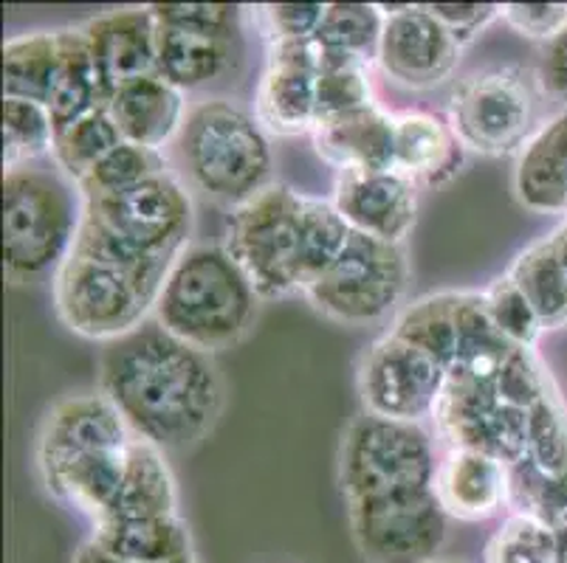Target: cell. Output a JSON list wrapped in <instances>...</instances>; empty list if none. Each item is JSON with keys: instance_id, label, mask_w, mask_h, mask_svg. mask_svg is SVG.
I'll return each instance as SVG.
<instances>
[{"instance_id": "6da1fadb", "label": "cell", "mask_w": 567, "mask_h": 563, "mask_svg": "<svg viewBox=\"0 0 567 563\" xmlns=\"http://www.w3.org/2000/svg\"><path fill=\"white\" fill-rule=\"evenodd\" d=\"M100 392L133 437L162 451H187L224 411V378L213 355L175 338L156 319L102 344Z\"/></svg>"}, {"instance_id": "7a4b0ae2", "label": "cell", "mask_w": 567, "mask_h": 563, "mask_svg": "<svg viewBox=\"0 0 567 563\" xmlns=\"http://www.w3.org/2000/svg\"><path fill=\"white\" fill-rule=\"evenodd\" d=\"M193 226V198L169 169L116 198L85 200L74 251L116 262L164 285L173 260L189 246Z\"/></svg>"}, {"instance_id": "3957f363", "label": "cell", "mask_w": 567, "mask_h": 563, "mask_svg": "<svg viewBox=\"0 0 567 563\" xmlns=\"http://www.w3.org/2000/svg\"><path fill=\"white\" fill-rule=\"evenodd\" d=\"M262 296L224 242H189L164 277L153 319L200 353H224L246 338Z\"/></svg>"}, {"instance_id": "277c9868", "label": "cell", "mask_w": 567, "mask_h": 563, "mask_svg": "<svg viewBox=\"0 0 567 563\" xmlns=\"http://www.w3.org/2000/svg\"><path fill=\"white\" fill-rule=\"evenodd\" d=\"M85 220L80 186L54 161L3 173V265L18 285L60 273Z\"/></svg>"}, {"instance_id": "5b68a950", "label": "cell", "mask_w": 567, "mask_h": 563, "mask_svg": "<svg viewBox=\"0 0 567 563\" xmlns=\"http://www.w3.org/2000/svg\"><path fill=\"white\" fill-rule=\"evenodd\" d=\"M178 158L198 192L231 209L275 184L268 133L257 118L224 100L189 107L178 136Z\"/></svg>"}, {"instance_id": "8992f818", "label": "cell", "mask_w": 567, "mask_h": 563, "mask_svg": "<svg viewBox=\"0 0 567 563\" xmlns=\"http://www.w3.org/2000/svg\"><path fill=\"white\" fill-rule=\"evenodd\" d=\"M435 440L421 423H401L362 411L344 428L339 448V488L344 504L375 496L432 490L437 477Z\"/></svg>"}, {"instance_id": "52a82bcc", "label": "cell", "mask_w": 567, "mask_h": 563, "mask_svg": "<svg viewBox=\"0 0 567 563\" xmlns=\"http://www.w3.org/2000/svg\"><path fill=\"white\" fill-rule=\"evenodd\" d=\"M302 209L306 195L286 184L266 186L231 209L224 246L249 273L262 302L306 291Z\"/></svg>"}, {"instance_id": "ba28073f", "label": "cell", "mask_w": 567, "mask_h": 563, "mask_svg": "<svg viewBox=\"0 0 567 563\" xmlns=\"http://www.w3.org/2000/svg\"><path fill=\"white\" fill-rule=\"evenodd\" d=\"M162 285L116 262L74 251L54 277V304L71 333L116 341L153 319Z\"/></svg>"}, {"instance_id": "9c48e42d", "label": "cell", "mask_w": 567, "mask_h": 563, "mask_svg": "<svg viewBox=\"0 0 567 563\" xmlns=\"http://www.w3.org/2000/svg\"><path fill=\"white\" fill-rule=\"evenodd\" d=\"M410 288L406 248L364 234H350L348 246L302 296L317 313L350 327L399 316Z\"/></svg>"}, {"instance_id": "30bf717a", "label": "cell", "mask_w": 567, "mask_h": 563, "mask_svg": "<svg viewBox=\"0 0 567 563\" xmlns=\"http://www.w3.org/2000/svg\"><path fill=\"white\" fill-rule=\"evenodd\" d=\"M450 124L463 147L481 155H512L525 147L536 122V93L519 69H492L468 76L450 100Z\"/></svg>"}, {"instance_id": "8fae6325", "label": "cell", "mask_w": 567, "mask_h": 563, "mask_svg": "<svg viewBox=\"0 0 567 563\" xmlns=\"http://www.w3.org/2000/svg\"><path fill=\"white\" fill-rule=\"evenodd\" d=\"M350 533L370 563H432L450 539V515L432 490L348 504Z\"/></svg>"}, {"instance_id": "7c38bea8", "label": "cell", "mask_w": 567, "mask_h": 563, "mask_svg": "<svg viewBox=\"0 0 567 563\" xmlns=\"http://www.w3.org/2000/svg\"><path fill=\"white\" fill-rule=\"evenodd\" d=\"M446 384V369L395 333L373 341L359 366L364 411L390 420L424 423L435 417Z\"/></svg>"}, {"instance_id": "4fadbf2b", "label": "cell", "mask_w": 567, "mask_h": 563, "mask_svg": "<svg viewBox=\"0 0 567 563\" xmlns=\"http://www.w3.org/2000/svg\"><path fill=\"white\" fill-rule=\"evenodd\" d=\"M441 440L503 459L508 468L528 457V411L508 406L494 386L450 380L435 411Z\"/></svg>"}, {"instance_id": "5bb4252c", "label": "cell", "mask_w": 567, "mask_h": 563, "mask_svg": "<svg viewBox=\"0 0 567 563\" xmlns=\"http://www.w3.org/2000/svg\"><path fill=\"white\" fill-rule=\"evenodd\" d=\"M381 12H384V34H381L379 65L399 85L412 91H432L455 74L463 45L443 29L426 3L381 7Z\"/></svg>"}, {"instance_id": "9a60e30c", "label": "cell", "mask_w": 567, "mask_h": 563, "mask_svg": "<svg viewBox=\"0 0 567 563\" xmlns=\"http://www.w3.org/2000/svg\"><path fill=\"white\" fill-rule=\"evenodd\" d=\"M317 40L268 45V65L255 93V118L271 136H306L317 127Z\"/></svg>"}, {"instance_id": "2e32d148", "label": "cell", "mask_w": 567, "mask_h": 563, "mask_svg": "<svg viewBox=\"0 0 567 563\" xmlns=\"http://www.w3.org/2000/svg\"><path fill=\"white\" fill-rule=\"evenodd\" d=\"M417 189L399 169L339 173L333 206L353 234L404 246L417 223Z\"/></svg>"}, {"instance_id": "e0dca14e", "label": "cell", "mask_w": 567, "mask_h": 563, "mask_svg": "<svg viewBox=\"0 0 567 563\" xmlns=\"http://www.w3.org/2000/svg\"><path fill=\"white\" fill-rule=\"evenodd\" d=\"M82 31L94 56L105 105L125 85L156 74L158 25L151 7L105 12L87 20Z\"/></svg>"}, {"instance_id": "ac0fdd59", "label": "cell", "mask_w": 567, "mask_h": 563, "mask_svg": "<svg viewBox=\"0 0 567 563\" xmlns=\"http://www.w3.org/2000/svg\"><path fill=\"white\" fill-rule=\"evenodd\" d=\"M133 431L102 392L71 395L54 403L38 442V465L82 453L127 451Z\"/></svg>"}, {"instance_id": "d6986e66", "label": "cell", "mask_w": 567, "mask_h": 563, "mask_svg": "<svg viewBox=\"0 0 567 563\" xmlns=\"http://www.w3.org/2000/svg\"><path fill=\"white\" fill-rule=\"evenodd\" d=\"M435 496L450 519L488 521L512 504V468L492 453L450 448L437 465Z\"/></svg>"}, {"instance_id": "ffe728a7", "label": "cell", "mask_w": 567, "mask_h": 563, "mask_svg": "<svg viewBox=\"0 0 567 563\" xmlns=\"http://www.w3.org/2000/svg\"><path fill=\"white\" fill-rule=\"evenodd\" d=\"M466 164V147L450 118L426 111H404L393 118V169L417 186L455 180Z\"/></svg>"}, {"instance_id": "44dd1931", "label": "cell", "mask_w": 567, "mask_h": 563, "mask_svg": "<svg viewBox=\"0 0 567 563\" xmlns=\"http://www.w3.org/2000/svg\"><path fill=\"white\" fill-rule=\"evenodd\" d=\"M514 198L534 215H567V107L545 118L517 153Z\"/></svg>"}, {"instance_id": "7402d4cb", "label": "cell", "mask_w": 567, "mask_h": 563, "mask_svg": "<svg viewBox=\"0 0 567 563\" xmlns=\"http://www.w3.org/2000/svg\"><path fill=\"white\" fill-rule=\"evenodd\" d=\"M156 25V74L182 93L213 85L231 69L237 34L158 20Z\"/></svg>"}, {"instance_id": "603a6c76", "label": "cell", "mask_w": 567, "mask_h": 563, "mask_svg": "<svg viewBox=\"0 0 567 563\" xmlns=\"http://www.w3.org/2000/svg\"><path fill=\"white\" fill-rule=\"evenodd\" d=\"M107 111L118 124V133L125 142L158 149V153L173 138L178 142L189 113L184 93L158 74L142 76L113 93Z\"/></svg>"}, {"instance_id": "cb8c5ba5", "label": "cell", "mask_w": 567, "mask_h": 563, "mask_svg": "<svg viewBox=\"0 0 567 563\" xmlns=\"http://www.w3.org/2000/svg\"><path fill=\"white\" fill-rule=\"evenodd\" d=\"M393 118L395 113H386L375 102L362 111L319 124L311 133L313 147L339 173L390 169L393 167Z\"/></svg>"}, {"instance_id": "d4e9b609", "label": "cell", "mask_w": 567, "mask_h": 563, "mask_svg": "<svg viewBox=\"0 0 567 563\" xmlns=\"http://www.w3.org/2000/svg\"><path fill=\"white\" fill-rule=\"evenodd\" d=\"M178 515V490L162 448L133 437L125 457V473L111 513L102 521L158 519Z\"/></svg>"}, {"instance_id": "484cf974", "label": "cell", "mask_w": 567, "mask_h": 563, "mask_svg": "<svg viewBox=\"0 0 567 563\" xmlns=\"http://www.w3.org/2000/svg\"><path fill=\"white\" fill-rule=\"evenodd\" d=\"M91 544L107 555L131 563H187L193 561L189 530L182 515L158 519L100 521L94 524Z\"/></svg>"}, {"instance_id": "4316f807", "label": "cell", "mask_w": 567, "mask_h": 563, "mask_svg": "<svg viewBox=\"0 0 567 563\" xmlns=\"http://www.w3.org/2000/svg\"><path fill=\"white\" fill-rule=\"evenodd\" d=\"M63 65V34L32 31L3 45V100H25L49 105L56 74Z\"/></svg>"}, {"instance_id": "83f0119b", "label": "cell", "mask_w": 567, "mask_h": 563, "mask_svg": "<svg viewBox=\"0 0 567 563\" xmlns=\"http://www.w3.org/2000/svg\"><path fill=\"white\" fill-rule=\"evenodd\" d=\"M390 333L424 350L450 375V366L461 344V291L430 293L399 310Z\"/></svg>"}, {"instance_id": "f1b7e54d", "label": "cell", "mask_w": 567, "mask_h": 563, "mask_svg": "<svg viewBox=\"0 0 567 563\" xmlns=\"http://www.w3.org/2000/svg\"><path fill=\"white\" fill-rule=\"evenodd\" d=\"M60 34H63V65H60V74H56L49 105H45L51 118H54L56 133L105 105L100 80H96L94 56L87 49L82 25L80 29H60Z\"/></svg>"}, {"instance_id": "f546056e", "label": "cell", "mask_w": 567, "mask_h": 563, "mask_svg": "<svg viewBox=\"0 0 567 563\" xmlns=\"http://www.w3.org/2000/svg\"><path fill=\"white\" fill-rule=\"evenodd\" d=\"M505 273L523 288L545 330L567 327V271L554 234L525 248Z\"/></svg>"}, {"instance_id": "4dcf8cb0", "label": "cell", "mask_w": 567, "mask_h": 563, "mask_svg": "<svg viewBox=\"0 0 567 563\" xmlns=\"http://www.w3.org/2000/svg\"><path fill=\"white\" fill-rule=\"evenodd\" d=\"M384 12L379 3H328L317 43L333 54H344L364 65L379 62Z\"/></svg>"}, {"instance_id": "1f68e13d", "label": "cell", "mask_w": 567, "mask_h": 563, "mask_svg": "<svg viewBox=\"0 0 567 563\" xmlns=\"http://www.w3.org/2000/svg\"><path fill=\"white\" fill-rule=\"evenodd\" d=\"M370 105H375L373 87H370V65L350 60L344 54H333V51L319 45L317 127Z\"/></svg>"}, {"instance_id": "d6a6232c", "label": "cell", "mask_w": 567, "mask_h": 563, "mask_svg": "<svg viewBox=\"0 0 567 563\" xmlns=\"http://www.w3.org/2000/svg\"><path fill=\"white\" fill-rule=\"evenodd\" d=\"M125 142L122 133H118V124L113 122L107 105L96 107L87 116H82L80 122H74L71 127L56 133L54 155L51 161L63 169L74 184H80L96 164L111 155L118 144Z\"/></svg>"}, {"instance_id": "836d02e7", "label": "cell", "mask_w": 567, "mask_h": 563, "mask_svg": "<svg viewBox=\"0 0 567 563\" xmlns=\"http://www.w3.org/2000/svg\"><path fill=\"white\" fill-rule=\"evenodd\" d=\"M54 144L56 127L49 107L25 100H3V173L49 161Z\"/></svg>"}, {"instance_id": "e575fe53", "label": "cell", "mask_w": 567, "mask_h": 563, "mask_svg": "<svg viewBox=\"0 0 567 563\" xmlns=\"http://www.w3.org/2000/svg\"><path fill=\"white\" fill-rule=\"evenodd\" d=\"M164 173H169V167L158 149L122 142L76 186H80V192L85 200L116 198V195L131 192V189H136V186L147 184V180L158 178Z\"/></svg>"}, {"instance_id": "d590c367", "label": "cell", "mask_w": 567, "mask_h": 563, "mask_svg": "<svg viewBox=\"0 0 567 563\" xmlns=\"http://www.w3.org/2000/svg\"><path fill=\"white\" fill-rule=\"evenodd\" d=\"M525 465L550 482H567V409L556 389L528 409Z\"/></svg>"}, {"instance_id": "8d00e7d4", "label": "cell", "mask_w": 567, "mask_h": 563, "mask_svg": "<svg viewBox=\"0 0 567 563\" xmlns=\"http://www.w3.org/2000/svg\"><path fill=\"white\" fill-rule=\"evenodd\" d=\"M483 563H556V530L536 515L514 510L488 539Z\"/></svg>"}, {"instance_id": "74e56055", "label": "cell", "mask_w": 567, "mask_h": 563, "mask_svg": "<svg viewBox=\"0 0 567 563\" xmlns=\"http://www.w3.org/2000/svg\"><path fill=\"white\" fill-rule=\"evenodd\" d=\"M483 299H486L488 316H492L494 327L499 330V335H503L512 347H536V341L545 333V327L543 322H539V316H536L534 304H530L528 296L523 293V288H519L508 273L494 279L492 288L483 291Z\"/></svg>"}, {"instance_id": "f35d334b", "label": "cell", "mask_w": 567, "mask_h": 563, "mask_svg": "<svg viewBox=\"0 0 567 563\" xmlns=\"http://www.w3.org/2000/svg\"><path fill=\"white\" fill-rule=\"evenodd\" d=\"M550 389H554V380L543 361L534 355V350H514L494 380V392L499 400L523 411H528L536 400H543Z\"/></svg>"}, {"instance_id": "ab89813d", "label": "cell", "mask_w": 567, "mask_h": 563, "mask_svg": "<svg viewBox=\"0 0 567 563\" xmlns=\"http://www.w3.org/2000/svg\"><path fill=\"white\" fill-rule=\"evenodd\" d=\"M328 3H271L255 9L268 45L317 38Z\"/></svg>"}, {"instance_id": "60d3db41", "label": "cell", "mask_w": 567, "mask_h": 563, "mask_svg": "<svg viewBox=\"0 0 567 563\" xmlns=\"http://www.w3.org/2000/svg\"><path fill=\"white\" fill-rule=\"evenodd\" d=\"M499 18L523 38L548 45L567 31V3H505Z\"/></svg>"}, {"instance_id": "b9f144b4", "label": "cell", "mask_w": 567, "mask_h": 563, "mask_svg": "<svg viewBox=\"0 0 567 563\" xmlns=\"http://www.w3.org/2000/svg\"><path fill=\"white\" fill-rule=\"evenodd\" d=\"M151 12L158 23L198 25L224 34L240 31V7L231 3H153Z\"/></svg>"}, {"instance_id": "7bdbcfd3", "label": "cell", "mask_w": 567, "mask_h": 563, "mask_svg": "<svg viewBox=\"0 0 567 563\" xmlns=\"http://www.w3.org/2000/svg\"><path fill=\"white\" fill-rule=\"evenodd\" d=\"M432 14L466 49L492 20L499 18L503 7L497 3H426Z\"/></svg>"}, {"instance_id": "ee69618b", "label": "cell", "mask_w": 567, "mask_h": 563, "mask_svg": "<svg viewBox=\"0 0 567 563\" xmlns=\"http://www.w3.org/2000/svg\"><path fill=\"white\" fill-rule=\"evenodd\" d=\"M543 87L554 96V100L565 102L567 107V31L559 40L545 45L543 56Z\"/></svg>"}, {"instance_id": "f6af8a7d", "label": "cell", "mask_w": 567, "mask_h": 563, "mask_svg": "<svg viewBox=\"0 0 567 563\" xmlns=\"http://www.w3.org/2000/svg\"><path fill=\"white\" fill-rule=\"evenodd\" d=\"M74 563H131V561H118V557L107 555V552H102L100 546L87 541V544L76 552ZM187 563H195V561H187Z\"/></svg>"}, {"instance_id": "bcb514c9", "label": "cell", "mask_w": 567, "mask_h": 563, "mask_svg": "<svg viewBox=\"0 0 567 563\" xmlns=\"http://www.w3.org/2000/svg\"><path fill=\"white\" fill-rule=\"evenodd\" d=\"M556 563H567V524L556 530Z\"/></svg>"}, {"instance_id": "7dc6e473", "label": "cell", "mask_w": 567, "mask_h": 563, "mask_svg": "<svg viewBox=\"0 0 567 563\" xmlns=\"http://www.w3.org/2000/svg\"><path fill=\"white\" fill-rule=\"evenodd\" d=\"M554 242H556V248H559L561 265H565V271H567V223L559 226V229L554 231Z\"/></svg>"}, {"instance_id": "c3c4849f", "label": "cell", "mask_w": 567, "mask_h": 563, "mask_svg": "<svg viewBox=\"0 0 567 563\" xmlns=\"http://www.w3.org/2000/svg\"><path fill=\"white\" fill-rule=\"evenodd\" d=\"M432 563H455V561H432Z\"/></svg>"}]
</instances>
